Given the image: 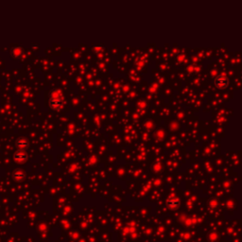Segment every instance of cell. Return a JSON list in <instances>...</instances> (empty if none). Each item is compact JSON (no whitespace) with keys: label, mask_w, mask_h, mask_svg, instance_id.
<instances>
[{"label":"cell","mask_w":242,"mask_h":242,"mask_svg":"<svg viewBox=\"0 0 242 242\" xmlns=\"http://www.w3.org/2000/svg\"><path fill=\"white\" fill-rule=\"evenodd\" d=\"M24 177H25V174H24V172H23L21 169H17V170H15V171L14 172V178L16 181L22 180Z\"/></svg>","instance_id":"obj_5"},{"label":"cell","mask_w":242,"mask_h":242,"mask_svg":"<svg viewBox=\"0 0 242 242\" xmlns=\"http://www.w3.org/2000/svg\"><path fill=\"white\" fill-rule=\"evenodd\" d=\"M14 159L18 163H23L27 160V154L24 151H17L14 154Z\"/></svg>","instance_id":"obj_2"},{"label":"cell","mask_w":242,"mask_h":242,"mask_svg":"<svg viewBox=\"0 0 242 242\" xmlns=\"http://www.w3.org/2000/svg\"><path fill=\"white\" fill-rule=\"evenodd\" d=\"M22 48L19 47H14L13 49H12V55L15 58H18L22 55Z\"/></svg>","instance_id":"obj_3"},{"label":"cell","mask_w":242,"mask_h":242,"mask_svg":"<svg viewBox=\"0 0 242 242\" xmlns=\"http://www.w3.org/2000/svg\"><path fill=\"white\" fill-rule=\"evenodd\" d=\"M16 145H17V147L18 148H22V149H25V148H27L28 146H29V143H28V141L25 139V138H19L18 140H17V142H16Z\"/></svg>","instance_id":"obj_4"},{"label":"cell","mask_w":242,"mask_h":242,"mask_svg":"<svg viewBox=\"0 0 242 242\" xmlns=\"http://www.w3.org/2000/svg\"><path fill=\"white\" fill-rule=\"evenodd\" d=\"M215 82H216V85H217L218 88H220V89L226 88L227 85H228V80H227L224 76H222V75L218 76V77L216 79Z\"/></svg>","instance_id":"obj_1"}]
</instances>
